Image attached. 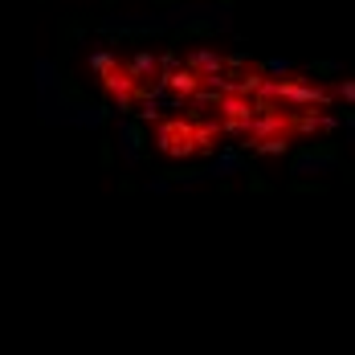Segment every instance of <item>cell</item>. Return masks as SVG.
<instances>
[{"label":"cell","mask_w":355,"mask_h":355,"mask_svg":"<svg viewBox=\"0 0 355 355\" xmlns=\"http://www.w3.org/2000/svg\"><path fill=\"white\" fill-rule=\"evenodd\" d=\"M103 86H107L110 98L119 103V110H131V103L143 94V82H139L131 70H127L123 62H119V66H110V70L103 73Z\"/></svg>","instance_id":"cell-1"},{"label":"cell","mask_w":355,"mask_h":355,"mask_svg":"<svg viewBox=\"0 0 355 355\" xmlns=\"http://www.w3.org/2000/svg\"><path fill=\"white\" fill-rule=\"evenodd\" d=\"M127 70L135 73V78H159V58H155V53H147V49H143V53H135V58H131V62H127Z\"/></svg>","instance_id":"cell-4"},{"label":"cell","mask_w":355,"mask_h":355,"mask_svg":"<svg viewBox=\"0 0 355 355\" xmlns=\"http://www.w3.org/2000/svg\"><path fill=\"white\" fill-rule=\"evenodd\" d=\"M135 114H139L143 123H151V119H159V110H155V98H147V103H143V110H135Z\"/></svg>","instance_id":"cell-9"},{"label":"cell","mask_w":355,"mask_h":355,"mask_svg":"<svg viewBox=\"0 0 355 355\" xmlns=\"http://www.w3.org/2000/svg\"><path fill=\"white\" fill-rule=\"evenodd\" d=\"M180 70V53H159V73Z\"/></svg>","instance_id":"cell-8"},{"label":"cell","mask_w":355,"mask_h":355,"mask_svg":"<svg viewBox=\"0 0 355 355\" xmlns=\"http://www.w3.org/2000/svg\"><path fill=\"white\" fill-rule=\"evenodd\" d=\"M139 127H123V151H127V159H139Z\"/></svg>","instance_id":"cell-7"},{"label":"cell","mask_w":355,"mask_h":355,"mask_svg":"<svg viewBox=\"0 0 355 355\" xmlns=\"http://www.w3.org/2000/svg\"><path fill=\"white\" fill-rule=\"evenodd\" d=\"M155 143L168 155H192L196 151V127H188V123H164Z\"/></svg>","instance_id":"cell-2"},{"label":"cell","mask_w":355,"mask_h":355,"mask_svg":"<svg viewBox=\"0 0 355 355\" xmlns=\"http://www.w3.org/2000/svg\"><path fill=\"white\" fill-rule=\"evenodd\" d=\"M110 66H119V58H114V53H107V49H94V53H90V70H94V78H103Z\"/></svg>","instance_id":"cell-6"},{"label":"cell","mask_w":355,"mask_h":355,"mask_svg":"<svg viewBox=\"0 0 355 355\" xmlns=\"http://www.w3.org/2000/svg\"><path fill=\"white\" fill-rule=\"evenodd\" d=\"M286 147H290V135H274V139H257L253 143L257 155H282Z\"/></svg>","instance_id":"cell-5"},{"label":"cell","mask_w":355,"mask_h":355,"mask_svg":"<svg viewBox=\"0 0 355 355\" xmlns=\"http://www.w3.org/2000/svg\"><path fill=\"white\" fill-rule=\"evenodd\" d=\"M184 66H192L196 73H225L229 70V58H220L213 49H192V53L184 58Z\"/></svg>","instance_id":"cell-3"}]
</instances>
